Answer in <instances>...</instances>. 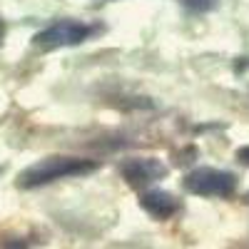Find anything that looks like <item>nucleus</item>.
Listing matches in <instances>:
<instances>
[{
  "mask_svg": "<svg viewBox=\"0 0 249 249\" xmlns=\"http://www.w3.org/2000/svg\"><path fill=\"white\" fill-rule=\"evenodd\" d=\"M97 170H100L97 160L75 157V155H48L20 172L15 184L20 190H37V187H48V184L60 182V179L88 177Z\"/></svg>",
  "mask_w": 249,
  "mask_h": 249,
  "instance_id": "1",
  "label": "nucleus"
},
{
  "mask_svg": "<svg viewBox=\"0 0 249 249\" xmlns=\"http://www.w3.org/2000/svg\"><path fill=\"white\" fill-rule=\"evenodd\" d=\"M102 33V25L85 23V20L75 18H60L53 20L48 28L33 35V45L40 50H60V48H77L82 43L92 40L95 35Z\"/></svg>",
  "mask_w": 249,
  "mask_h": 249,
  "instance_id": "2",
  "label": "nucleus"
},
{
  "mask_svg": "<svg viewBox=\"0 0 249 249\" xmlns=\"http://www.w3.org/2000/svg\"><path fill=\"white\" fill-rule=\"evenodd\" d=\"M237 187L239 177L234 172L217 167H195L182 177V190L204 199H230L237 195Z\"/></svg>",
  "mask_w": 249,
  "mask_h": 249,
  "instance_id": "3",
  "label": "nucleus"
},
{
  "mask_svg": "<svg viewBox=\"0 0 249 249\" xmlns=\"http://www.w3.org/2000/svg\"><path fill=\"white\" fill-rule=\"evenodd\" d=\"M170 175V167L160 157H127L120 162V177L135 190H147Z\"/></svg>",
  "mask_w": 249,
  "mask_h": 249,
  "instance_id": "4",
  "label": "nucleus"
},
{
  "mask_svg": "<svg viewBox=\"0 0 249 249\" xmlns=\"http://www.w3.org/2000/svg\"><path fill=\"white\" fill-rule=\"evenodd\" d=\"M140 210L147 212L152 219L164 222V219H172L175 214L182 212V202L172 195V192H164V190H144L140 195Z\"/></svg>",
  "mask_w": 249,
  "mask_h": 249,
  "instance_id": "5",
  "label": "nucleus"
},
{
  "mask_svg": "<svg viewBox=\"0 0 249 249\" xmlns=\"http://www.w3.org/2000/svg\"><path fill=\"white\" fill-rule=\"evenodd\" d=\"M179 8H184L187 13H195V15H207L219 8L222 0H175Z\"/></svg>",
  "mask_w": 249,
  "mask_h": 249,
  "instance_id": "6",
  "label": "nucleus"
},
{
  "mask_svg": "<svg viewBox=\"0 0 249 249\" xmlns=\"http://www.w3.org/2000/svg\"><path fill=\"white\" fill-rule=\"evenodd\" d=\"M234 157H237V162H239V164H247V167H249V144L239 147V150L234 152Z\"/></svg>",
  "mask_w": 249,
  "mask_h": 249,
  "instance_id": "7",
  "label": "nucleus"
},
{
  "mask_svg": "<svg viewBox=\"0 0 249 249\" xmlns=\"http://www.w3.org/2000/svg\"><path fill=\"white\" fill-rule=\"evenodd\" d=\"M5 40V20H0V45H3Z\"/></svg>",
  "mask_w": 249,
  "mask_h": 249,
  "instance_id": "8",
  "label": "nucleus"
},
{
  "mask_svg": "<svg viewBox=\"0 0 249 249\" xmlns=\"http://www.w3.org/2000/svg\"><path fill=\"white\" fill-rule=\"evenodd\" d=\"M247 197H249V195H247Z\"/></svg>",
  "mask_w": 249,
  "mask_h": 249,
  "instance_id": "9",
  "label": "nucleus"
}]
</instances>
